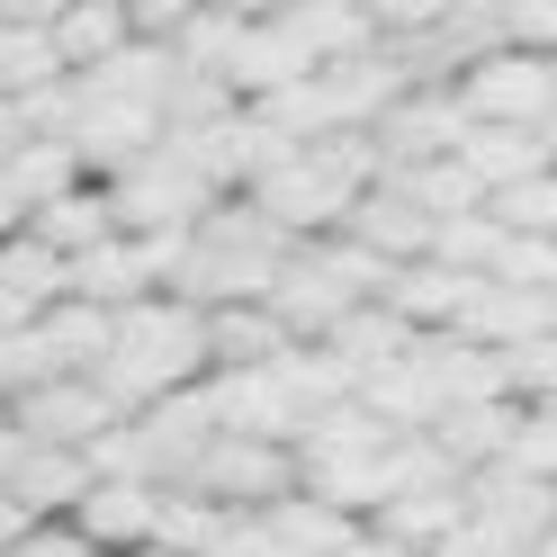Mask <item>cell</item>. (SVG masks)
Returning <instances> with one entry per match:
<instances>
[{"label": "cell", "instance_id": "ffe728a7", "mask_svg": "<svg viewBox=\"0 0 557 557\" xmlns=\"http://www.w3.org/2000/svg\"><path fill=\"white\" fill-rule=\"evenodd\" d=\"M18 468V432H10V413H0V476Z\"/></svg>", "mask_w": 557, "mask_h": 557}, {"label": "cell", "instance_id": "4fadbf2b", "mask_svg": "<svg viewBox=\"0 0 557 557\" xmlns=\"http://www.w3.org/2000/svg\"><path fill=\"white\" fill-rule=\"evenodd\" d=\"M459 512H468V504H459V485H423V495H396L387 512L369 521V531H377V540H396L405 557H432V548L449 540V521H459Z\"/></svg>", "mask_w": 557, "mask_h": 557}, {"label": "cell", "instance_id": "5bb4252c", "mask_svg": "<svg viewBox=\"0 0 557 557\" xmlns=\"http://www.w3.org/2000/svg\"><path fill=\"white\" fill-rule=\"evenodd\" d=\"M0 297H10L18 315H46V306L63 297V261L46 252V243L10 234V243H0Z\"/></svg>", "mask_w": 557, "mask_h": 557}, {"label": "cell", "instance_id": "30bf717a", "mask_svg": "<svg viewBox=\"0 0 557 557\" xmlns=\"http://www.w3.org/2000/svg\"><path fill=\"white\" fill-rule=\"evenodd\" d=\"M46 46H54V63H63V82L90 73V63H109V54L126 46V0H82V10H54V18H46Z\"/></svg>", "mask_w": 557, "mask_h": 557}, {"label": "cell", "instance_id": "7a4b0ae2", "mask_svg": "<svg viewBox=\"0 0 557 557\" xmlns=\"http://www.w3.org/2000/svg\"><path fill=\"white\" fill-rule=\"evenodd\" d=\"M99 198H109V225L117 234H189L207 207H216V189H207L171 145H145L135 162H117V181Z\"/></svg>", "mask_w": 557, "mask_h": 557}, {"label": "cell", "instance_id": "6da1fadb", "mask_svg": "<svg viewBox=\"0 0 557 557\" xmlns=\"http://www.w3.org/2000/svg\"><path fill=\"white\" fill-rule=\"evenodd\" d=\"M198 377H207V324L189 315V306H171V297H145V306L117 315L109 360L90 369V387L109 396V413L126 423V413L181 396V387H198Z\"/></svg>", "mask_w": 557, "mask_h": 557}, {"label": "cell", "instance_id": "7c38bea8", "mask_svg": "<svg viewBox=\"0 0 557 557\" xmlns=\"http://www.w3.org/2000/svg\"><path fill=\"white\" fill-rule=\"evenodd\" d=\"M198 324H207V369H270L278 351H297L261 306H216V315H198Z\"/></svg>", "mask_w": 557, "mask_h": 557}, {"label": "cell", "instance_id": "2e32d148", "mask_svg": "<svg viewBox=\"0 0 557 557\" xmlns=\"http://www.w3.org/2000/svg\"><path fill=\"white\" fill-rule=\"evenodd\" d=\"M10 557H99V548H90V540H73L63 521H37V531H27Z\"/></svg>", "mask_w": 557, "mask_h": 557}, {"label": "cell", "instance_id": "5b68a950", "mask_svg": "<svg viewBox=\"0 0 557 557\" xmlns=\"http://www.w3.org/2000/svg\"><path fill=\"white\" fill-rule=\"evenodd\" d=\"M0 413H10L18 449H73V459H82V449L117 423L109 396H99L90 377H46V387H27L18 405H0Z\"/></svg>", "mask_w": 557, "mask_h": 557}, {"label": "cell", "instance_id": "d6986e66", "mask_svg": "<svg viewBox=\"0 0 557 557\" xmlns=\"http://www.w3.org/2000/svg\"><path fill=\"white\" fill-rule=\"evenodd\" d=\"M342 557H405V548H396V540H377V531H360V540L342 548Z\"/></svg>", "mask_w": 557, "mask_h": 557}, {"label": "cell", "instance_id": "3957f363", "mask_svg": "<svg viewBox=\"0 0 557 557\" xmlns=\"http://www.w3.org/2000/svg\"><path fill=\"white\" fill-rule=\"evenodd\" d=\"M449 99H459L468 126H521V135H548L557 73H548V54H512V46H495L485 63H468V73L449 82Z\"/></svg>", "mask_w": 557, "mask_h": 557}, {"label": "cell", "instance_id": "8fae6325", "mask_svg": "<svg viewBox=\"0 0 557 557\" xmlns=\"http://www.w3.org/2000/svg\"><path fill=\"white\" fill-rule=\"evenodd\" d=\"M18 234H27V243H46L54 261H82V252H99V243H109L117 225H109V198L82 181V189H63L54 207H37V216H27Z\"/></svg>", "mask_w": 557, "mask_h": 557}, {"label": "cell", "instance_id": "e0dca14e", "mask_svg": "<svg viewBox=\"0 0 557 557\" xmlns=\"http://www.w3.org/2000/svg\"><path fill=\"white\" fill-rule=\"evenodd\" d=\"M27 531H37V521H27V512H18V504H10V495H0V557H10V548H18V540H27Z\"/></svg>", "mask_w": 557, "mask_h": 557}, {"label": "cell", "instance_id": "8992f818", "mask_svg": "<svg viewBox=\"0 0 557 557\" xmlns=\"http://www.w3.org/2000/svg\"><path fill=\"white\" fill-rule=\"evenodd\" d=\"M162 521V485H90V495L63 512V531L90 540L99 557H145Z\"/></svg>", "mask_w": 557, "mask_h": 557}, {"label": "cell", "instance_id": "277c9868", "mask_svg": "<svg viewBox=\"0 0 557 557\" xmlns=\"http://www.w3.org/2000/svg\"><path fill=\"white\" fill-rule=\"evenodd\" d=\"M181 495L216 504V512H270L278 495H297V459H288V449H270V441H225L216 432L181 468Z\"/></svg>", "mask_w": 557, "mask_h": 557}, {"label": "cell", "instance_id": "9a60e30c", "mask_svg": "<svg viewBox=\"0 0 557 557\" xmlns=\"http://www.w3.org/2000/svg\"><path fill=\"white\" fill-rule=\"evenodd\" d=\"M548 216H557L548 171H540V181H512V189L485 198V225H495V234H548Z\"/></svg>", "mask_w": 557, "mask_h": 557}, {"label": "cell", "instance_id": "ba28073f", "mask_svg": "<svg viewBox=\"0 0 557 557\" xmlns=\"http://www.w3.org/2000/svg\"><path fill=\"white\" fill-rule=\"evenodd\" d=\"M0 495H10L27 521H63V512L90 495V476H82L73 449H18V468L0 476Z\"/></svg>", "mask_w": 557, "mask_h": 557}, {"label": "cell", "instance_id": "ac0fdd59", "mask_svg": "<svg viewBox=\"0 0 557 557\" xmlns=\"http://www.w3.org/2000/svg\"><path fill=\"white\" fill-rule=\"evenodd\" d=\"M18 145H27V126H18V109H10V99H0V162H10Z\"/></svg>", "mask_w": 557, "mask_h": 557}, {"label": "cell", "instance_id": "52a82bcc", "mask_svg": "<svg viewBox=\"0 0 557 557\" xmlns=\"http://www.w3.org/2000/svg\"><path fill=\"white\" fill-rule=\"evenodd\" d=\"M82 181H90V171L73 162V145H63V135H27V145L0 162V198L18 207V225L37 216V207H54L63 189H82Z\"/></svg>", "mask_w": 557, "mask_h": 557}, {"label": "cell", "instance_id": "9c48e42d", "mask_svg": "<svg viewBox=\"0 0 557 557\" xmlns=\"http://www.w3.org/2000/svg\"><path fill=\"white\" fill-rule=\"evenodd\" d=\"M459 171L495 198V189H512V181H540L548 171V135H521V126H468L459 135Z\"/></svg>", "mask_w": 557, "mask_h": 557}]
</instances>
